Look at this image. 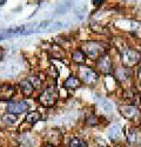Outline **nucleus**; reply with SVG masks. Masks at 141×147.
<instances>
[{
    "label": "nucleus",
    "mask_w": 141,
    "mask_h": 147,
    "mask_svg": "<svg viewBox=\"0 0 141 147\" xmlns=\"http://www.w3.org/2000/svg\"><path fill=\"white\" fill-rule=\"evenodd\" d=\"M58 98H59V92L53 85V86H48L47 88H45L40 93V95L38 96V101L44 107H53L58 101Z\"/></svg>",
    "instance_id": "f257e3e1"
},
{
    "label": "nucleus",
    "mask_w": 141,
    "mask_h": 147,
    "mask_svg": "<svg viewBox=\"0 0 141 147\" xmlns=\"http://www.w3.org/2000/svg\"><path fill=\"white\" fill-rule=\"evenodd\" d=\"M81 51L86 54V57H89L91 59H99L102 55H105V47L97 41H87L82 44Z\"/></svg>",
    "instance_id": "f03ea898"
},
{
    "label": "nucleus",
    "mask_w": 141,
    "mask_h": 147,
    "mask_svg": "<svg viewBox=\"0 0 141 147\" xmlns=\"http://www.w3.org/2000/svg\"><path fill=\"white\" fill-rule=\"evenodd\" d=\"M121 60H122V64L127 68H129V67L136 65L141 60V54H140V52H138L135 50L127 48L124 52H121Z\"/></svg>",
    "instance_id": "7ed1b4c3"
},
{
    "label": "nucleus",
    "mask_w": 141,
    "mask_h": 147,
    "mask_svg": "<svg viewBox=\"0 0 141 147\" xmlns=\"http://www.w3.org/2000/svg\"><path fill=\"white\" fill-rule=\"evenodd\" d=\"M79 79L82 81V82H85L87 85H94V84H97V81L99 80V74L98 73L89 68V67H80L79 68Z\"/></svg>",
    "instance_id": "20e7f679"
},
{
    "label": "nucleus",
    "mask_w": 141,
    "mask_h": 147,
    "mask_svg": "<svg viewBox=\"0 0 141 147\" xmlns=\"http://www.w3.org/2000/svg\"><path fill=\"white\" fill-rule=\"evenodd\" d=\"M97 66H98L99 71L101 73H103V74H111V73L113 72L112 60H111V58L107 54L102 55L101 58H99L97 60Z\"/></svg>",
    "instance_id": "39448f33"
},
{
    "label": "nucleus",
    "mask_w": 141,
    "mask_h": 147,
    "mask_svg": "<svg viewBox=\"0 0 141 147\" xmlns=\"http://www.w3.org/2000/svg\"><path fill=\"white\" fill-rule=\"evenodd\" d=\"M27 111H28V105L26 101H9L7 105V112L15 115Z\"/></svg>",
    "instance_id": "423d86ee"
},
{
    "label": "nucleus",
    "mask_w": 141,
    "mask_h": 147,
    "mask_svg": "<svg viewBox=\"0 0 141 147\" xmlns=\"http://www.w3.org/2000/svg\"><path fill=\"white\" fill-rule=\"evenodd\" d=\"M15 94V88L11 85H1L0 86V101H9Z\"/></svg>",
    "instance_id": "0eeeda50"
},
{
    "label": "nucleus",
    "mask_w": 141,
    "mask_h": 147,
    "mask_svg": "<svg viewBox=\"0 0 141 147\" xmlns=\"http://www.w3.org/2000/svg\"><path fill=\"white\" fill-rule=\"evenodd\" d=\"M119 111L126 119H133L136 115H139V109L136 106H120Z\"/></svg>",
    "instance_id": "6e6552de"
},
{
    "label": "nucleus",
    "mask_w": 141,
    "mask_h": 147,
    "mask_svg": "<svg viewBox=\"0 0 141 147\" xmlns=\"http://www.w3.org/2000/svg\"><path fill=\"white\" fill-rule=\"evenodd\" d=\"M80 85H81V80L74 76L68 77L64 81V87L66 90H77L78 87H80Z\"/></svg>",
    "instance_id": "1a4fd4ad"
},
{
    "label": "nucleus",
    "mask_w": 141,
    "mask_h": 147,
    "mask_svg": "<svg viewBox=\"0 0 141 147\" xmlns=\"http://www.w3.org/2000/svg\"><path fill=\"white\" fill-rule=\"evenodd\" d=\"M19 87H20V90H21L22 94L25 95V96H30V95L33 93V91L35 90V88L33 87V85L31 84V81H30L28 79L21 80V81L19 82Z\"/></svg>",
    "instance_id": "9d476101"
},
{
    "label": "nucleus",
    "mask_w": 141,
    "mask_h": 147,
    "mask_svg": "<svg viewBox=\"0 0 141 147\" xmlns=\"http://www.w3.org/2000/svg\"><path fill=\"white\" fill-rule=\"evenodd\" d=\"M131 76H132V71L127 67H121L115 71V78L119 81H126L131 78Z\"/></svg>",
    "instance_id": "9b49d317"
},
{
    "label": "nucleus",
    "mask_w": 141,
    "mask_h": 147,
    "mask_svg": "<svg viewBox=\"0 0 141 147\" xmlns=\"http://www.w3.org/2000/svg\"><path fill=\"white\" fill-rule=\"evenodd\" d=\"M72 60L75 64H84L86 61V54L81 50H77L72 53Z\"/></svg>",
    "instance_id": "f8f14e48"
},
{
    "label": "nucleus",
    "mask_w": 141,
    "mask_h": 147,
    "mask_svg": "<svg viewBox=\"0 0 141 147\" xmlns=\"http://www.w3.org/2000/svg\"><path fill=\"white\" fill-rule=\"evenodd\" d=\"M41 119V114L37 111H33V112H30L27 115H26V122H30V124L34 125L35 122H38L39 120Z\"/></svg>",
    "instance_id": "ddd939ff"
},
{
    "label": "nucleus",
    "mask_w": 141,
    "mask_h": 147,
    "mask_svg": "<svg viewBox=\"0 0 141 147\" xmlns=\"http://www.w3.org/2000/svg\"><path fill=\"white\" fill-rule=\"evenodd\" d=\"M17 115L15 114H12V113H7L3 117V121L5 122L6 125H13L14 122L17 121Z\"/></svg>",
    "instance_id": "4468645a"
},
{
    "label": "nucleus",
    "mask_w": 141,
    "mask_h": 147,
    "mask_svg": "<svg viewBox=\"0 0 141 147\" xmlns=\"http://www.w3.org/2000/svg\"><path fill=\"white\" fill-rule=\"evenodd\" d=\"M69 147H87V144L79 138H73L69 141Z\"/></svg>",
    "instance_id": "2eb2a0df"
},
{
    "label": "nucleus",
    "mask_w": 141,
    "mask_h": 147,
    "mask_svg": "<svg viewBox=\"0 0 141 147\" xmlns=\"http://www.w3.org/2000/svg\"><path fill=\"white\" fill-rule=\"evenodd\" d=\"M27 79L31 81V84L33 85V87H34L35 90H38V88L41 87V80H40L37 76H32V77H30V78H27Z\"/></svg>",
    "instance_id": "dca6fc26"
},
{
    "label": "nucleus",
    "mask_w": 141,
    "mask_h": 147,
    "mask_svg": "<svg viewBox=\"0 0 141 147\" xmlns=\"http://www.w3.org/2000/svg\"><path fill=\"white\" fill-rule=\"evenodd\" d=\"M127 141L129 142V144H135L136 141H138V134H136V132L135 131H129V133H128V136H127Z\"/></svg>",
    "instance_id": "f3484780"
},
{
    "label": "nucleus",
    "mask_w": 141,
    "mask_h": 147,
    "mask_svg": "<svg viewBox=\"0 0 141 147\" xmlns=\"http://www.w3.org/2000/svg\"><path fill=\"white\" fill-rule=\"evenodd\" d=\"M109 137L112 139H116L119 138V126H113L111 129H109Z\"/></svg>",
    "instance_id": "a211bd4d"
},
{
    "label": "nucleus",
    "mask_w": 141,
    "mask_h": 147,
    "mask_svg": "<svg viewBox=\"0 0 141 147\" xmlns=\"http://www.w3.org/2000/svg\"><path fill=\"white\" fill-rule=\"evenodd\" d=\"M97 118L95 117H88L87 119V124H89L91 126H94V125H97Z\"/></svg>",
    "instance_id": "6ab92c4d"
},
{
    "label": "nucleus",
    "mask_w": 141,
    "mask_h": 147,
    "mask_svg": "<svg viewBox=\"0 0 141 147\" xmlns=\"http://www.w3.org/2000/svg\"><path fill=\"white\" fill-rule=\"evenodd\" d=\"M44 147H54V145H53V144H47V145H45Z\"/></svg>",
    "instance_id": "aec40b11"
},
{
    "label": "nucleus",
    "mask_w": 141,
    "mask_h": 147,
    "mask_svg": "<svg viewBox=\"0 0 141 147\" xmlns=\"http://www.w3.org/2000/svg\"><path fill=\"white\" fill-rule=\"evenodd\" d=\"M138 74H139V78L141 79V67H140V69H139V73H138Z\"/></svg>",
    "instance_id": "412c9836"
}]
</instances>
